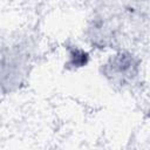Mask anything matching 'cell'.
Returning a JSON list of instances; mask_svg holds the SVG:
<instances>
[{
  "label": "cell",
  "mask_w": 150,
  "mask_h": 150,
  "mask_svg": "<svg viewBox=\"0 0 150 150\" xmlns=\"http://www.w3.org/2000/svg\"><path fill=\"white\" fill-rule=\"evenodd\" d=\"M90 61V54L79 47V46H71L68 48V53H67V61H66V66L70 69H80L86 67Z\"/></svg>",
  "instance_id": "obj_2"
},
{
  "label": "cell",
  "mask_w": 150,
  "mask_h": 150,
  "mask_svg": "<svg viewBox=\"0 0 150 150\" xmlns=\"http://www.w3.org/2000/svg\"><path fill=\"white\" fill-rule=\"evenodd\" d=\"M104 66V74L107 76H109L112 81H123L132 76V71L136 68V62L131 54L121 52L115 54Z\"/></svg>",
  "instance_id": "obj_1"
}]
</instances>
